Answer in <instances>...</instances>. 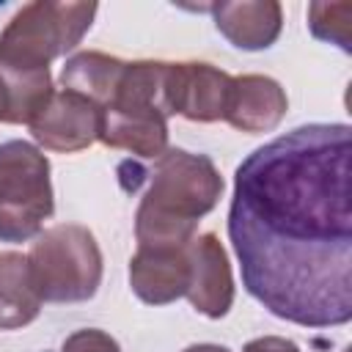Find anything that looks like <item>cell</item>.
Returning <instances> with one entry per match:
<instances>
[{
  "label": "cell",
  "mask_w": 352,
  "mask_h": 352,
  "mask_svg": "<svg viewBox=\"0 0 352 352\" xmlns=\"http://www.w3.org/2000/svg\"><path fill=\"white\" fill-rule=\"evenodd\" d=\"M349 124H305L250 151L234 173L228 236L242 286L302 327L352 319Z\"/></svg>",
  "instance_id": "cell-1"
},
{
  "label": "cell",
  "mask_w": 352,
  "mask_h": 352,
  "mask_svg": "<svg viewBox=\"0 0 352 352\" xmlns=\"http://www.w3.org/2000/svg\"><path fill=\"white\" fill-rule=\"evenodd\" d=\"M223 195V176L206 154L168 148L148 170V187L135 212L138 248H184L198 220Z\"/></svg>",
  "instance_id": "cell-2"
},
{
  "label": "cell",
  "mask_w": 352,
  "mask_h": 352,
  "mask_svg": "<svg viewBox=\"0 0 352 352\" xmlns=\"http://www.w3.org/2000/svg\"><path fill=\"white\" fill-rule=\"evenodd\" d=\"M168 60H126L121 80L102 107L99 140L140 160L168 151Z\"/></svg>",
  "instance_id": "cell-3"
},
{
  "label": "cell",
  "mask_w": 352,
  "mask_h": 352,
  "mask_svg": "<svg viewBox=\"0 0 352 352\" xmlns=\"http://www.w3.org/2000/svg\"><path fill=\"white\" fill-rule=\"evenodd\" d=\"M96 3L36 0L22 6L0 33V66L41 72L72 52L91 30Z\"/></svg>",
  "instance_id": "cell-4"
},
{
  "label": "cell",
  "mask_w": 352,
  "mask_h": 352,
  "mask_svg": "<svg viewBox=\"0 0 352 352\" xmlns=\"http://www.w3.org/2000/svg\"><path fill=\"white\" fill-rule=\"evenodd\" d=\"M33 283L44 302H82L99 292L102 250L96 236L77 223L44 228L28 253Z\"/></svg>",
  "instance_id": "cell-5"
},
{
  "label": "cell",
  "mask_w": 352,
  "mask_h": 352,
  "mask_svg": "<svg viewBox=\"0 0 352 352\" xmlns=\"http://www.w3.org/2000/svg\"><path fill=\"white\" fill-rule=\"evenodd\" d=\"M52 212L47 154L28 140L0 143V242L36 239Z\"/></svg>",
  "instance_id": "cell-6"
},
{
  "label": "cell",
  "mask_w": 352,
  "mask_h": 352,
  "mask_svg": "<svg viewBox=\"0 0 352 352\" xmlns=\"http://www.w3.org/2000/svg\"><path fill=\"white\" fill-rule=\"evenodd\" d=\"M33 140L47 151L74 154L99 140L102 132V110L74 94V91H52L47 104L38 110V116L28 124Z\"/></svg>",
  "instance_id": "cell-7"
},
{
  "label": "cell",
  "mask_w": 352,
  "mask_h": 352,
  "mask_svg": "<svg viewBox=\"0 0 352 352\" xmlns=\"http://www.w3.org/2000/svg\"><path fill=\"white\" fill-rule=\"evenodd\" d=\"M231 80L234 77L228 72L204 60L168 63V113L198 124L223 121L231 96Z\"/></svg>",
  "instance_id": "cell-8"
},
{
  "label": "cell",
  "mask_w": 352,
  "mask_h": 352,
  "mask_svg": "<svg viewBox=\"0 0 352 352\" xmlns=\"http://www.w3.org/2000/svg\"><path fill=\"white\" fill-rule=\"evenodd\" d=\"M190 258V305L209 316L223 319L234 305V275L228 264V253L214 234H195L187 245Z\"/></svg>",
  "instance_id": "cell-9"
},
{
  "label": "cell",
  "mask_w": 352,
  "mask_h": 352,
  "mask_svg": "<svg viewBox=\"0 0 352 352\" xmlns=\"http://www.w3.org/2000/svg\"><path fill=\"white\" fill-rule=\"evenodd\" d=\"M129 286L148 305H168L187 294L190 258L184 248H138L129 258Z\"/></svg>",
  "instance_id": "cell-10"
},
{
  "label": "cell",
  "mask_w": 352,
  "mask_h": 352,
  "mask_svg": "<svg viewBox=\"0 0 352 352\" xmlns=\"http://www.w3.org/2000/svg\"><path fill=\"white\" fill-rule=\"evenodd\" d=\"M289 110L286 91L267 74H239L231 80V96L226 107V124L239 132L261 135L272 132Z\"/></svg>",
  "instance_id": "cell-11"
},
{
  "label": "cell",
  "mask_w": 352,
  "mask_h": 352,
  "mask_svg": "<svg viewBox=\"0 0 352 352\" xmlns=\"http://www.w3.org/2000/svg\"><path fill=\"white\" fill-rule=\"evenodd\" d=\"M214 28L245 52L270 50L283 28V8L275 0H236L212 6Z\"/></svg>",
  "instance_id": "cell-12"
},
{
  "label": "cell",
  "mask_w": 352,
  "mask_h": 352,
  "mask_svg": "<svg viewBox=\"0 0 352 352\" xmlns=\"http://www.w3.org/2000/svg\"><path fill=\"white\" fill-rule=\"evenodd\" d=\"M41 294L33 283L28 256L6 250L0 253V330H16L30 324L41 311Z\"/></svg>",
  "instance_id": "cell-13"
},
{
  "label": "cell",
  "mask_w": 352,
  "mask_h": 352,
  "mask_svg": "<svg viewBox=\"0 0 352 352\" xmlns=\"http://www.w3.org/2000/svg\"><path fill=\"white\" fill-rule=\"evenodd\" d=\"M124 66H126V60H121L116 55H104V52H94V50L74 52L60 72V85L66 91H74V94L91 99L102 110L110 102Z\"/></svg>",
  "instance_id": "cell-14"
},
{
  "label": "cell",
  "mask_w": 352,
  "mask_h": 352,
  "mask_svg": "<svg viewBox=\"0 0 352 352\" xmlns=\"http://www.w3.org/2000/svg\"><path fill=\"white\" fill-rule=\"evenodd\" d=\"M352 3H311L308 6V28L319 41L338 44L344 52H352L349 25Z\"/></svg>",
  "instance_id": "cell-15"
},
{
  "label": "cell",
  "mask_w": 352,
  "mask_h": 352,
  "mask_svg": "<svg viewBox=\"0 0 352 352\" xmlns=\"http://www.w3.org/2000/svg\"><path fill=\"white\" fill-rule=\"evenodd\" d=\"M60 352H121V346L110 333L96 330V327H85V330H74L63 341Z\"/></svg>",
  "instance_id": "cell-16"
},
{
  "label": "cell",
  "mask_w": 352,
  "mask_h": 352,
  "mask_svg": "<svg viewBox=\"0 0 352 352\" xmlns=\"http://www.w3.org/2000/svg\"><path fill=\"white\" fill-rule=\"evenodd\" d=\"M242 352H302V349L292 338H283V336H261V338L248 341Z\"/></svg>",
  "instance_id": "cell-17"
},
{
  "label": "cell",
  "mask_w": 352,
  "mask_h": 352,
  "mask_svg": "<svg viewBox=\"0 0 352 352\" xmlns=\"http://www.w3.org/2000/svg\"><path fill=\"white\" fill-rule=\"evenodd\" d=\"M182 352H231V349L228 346H220V344H190Z\"/></svg>",
  "instance_id": "cell-18"
}]
</instances>
